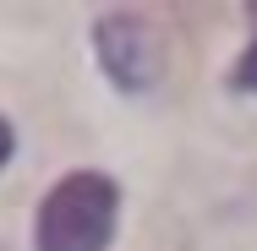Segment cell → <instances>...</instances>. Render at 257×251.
<instances>
[{
    "label": "cell",
    "mask_w": 257,
    "mask_h": 251,
    "mask_svg": "<svg viewBox=\"0 0 257 251\" xmlns=\"http://www.w3.org/2000/svg\"><path fill=\"white\" fill-rule=\"evenodd\" d=\"M120 218V186L99 169H71L50 186L33 218L39 251H109Z\"/></svg>",
    "instance_id": "obj_1"
},
{
    "label": "cell",
    "mask_w": 257,
    "mask_h": 251,
    "mask_svg": "<svg viewBox=\"0 0 257 251\" xmlns=\"http://www.w3.org/2000/svg\"><path fill=\"white\" fill-rule=\"evenodd\" d=\"M93 50H99L104 77L120 88V93H154L164 82V66H170V50H164V33H159L148 17L137 11H109L93 22Z\"/></svg>",
    "instance_id": "obj_2"
},
{
    "label": "cell",
    "mask_w": 257,
    "mask_h": 251,
    "mask_svg": "<svg viewBox=\"0 0 257 251\" xmlns=\"http://www.w3.org/2000/svg\"><path fill=\"white\" fill-rule=\"evenodd\" d=\"M246 11H252V44H246L241 66H235V77H230L235 93H257V6H246Z\"/></svg>",
    "instance_id": "obj_3"
},
{
    "label": "cell",
    "mask_w": 257,
    "mask_h": 251,
    "mask_svg": "<svg viewBox=\"0 0 257 251\" xmlns=\"http://www.w3.org/2000/svg\"><path fill=\"white\" fill-rule=\"evenodd\" d=\"M11 148H17V131H11V120L0 115V169H6V158H11Z\"/></svg>",
    "instance_id": "obj_4"
}]
</instances>
